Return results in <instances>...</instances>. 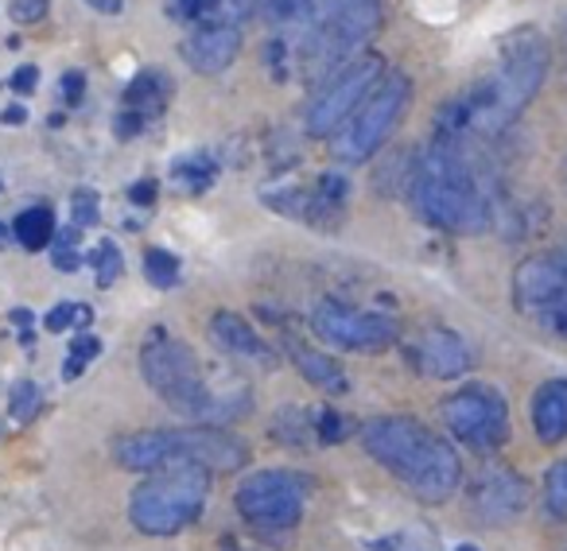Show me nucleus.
<instances>
[{"label": "nucleus", "instance_id": "obj_27", "mask_svg": "<svg viewBox=\"0 0 567 551\" xmlns=\"http://www.w3.org/2000/svg\"><path fill=\"white\" fill-rule=\"evenodd\" d=\"M90 268H94L97 288H113L121 280V268H125V257L113 241H97V249L90 252Z\"/></svg>", "mask_w": 567, "mask_h": 551}, {"label": "nucleus", "instance_id": "obj_7", "mask_svg": "<svg viewBox=\"0 0 567 551\" xmlns=\"http://www.w3.org/2000/svg\"><path fill=\"white\" fill-rule=\"evenodd\" d=\"M412 102V82L404 71H385L378 86L365 94V102L354 110V117L334 133V159L342 164H365L389 144L396 125L404 121V110Z\"/></svg>", "mask_w": 567, "mask_h": 551}, {"label": "nucleus", "instance_id": "obj_32", "mask_svg": "<svg viewBox=\"0 0 567 551\" xmlns=\"http://www.w3.org/2000/svg\"><path fill=\"white\" fill-rule=\"evenodd\" d=\"M316 432L323 443H342L347 435H354V424H350L347 416H339V412H319L316 416Z\"/></svg>", "mask_w": 567, "mask_h": 551}, {"label": "nucleus", "instance_id": "obj_11", "mask_svg": "<svg viewBox=\"0 0 567 551\" xmlns=\"http://www.w3.org/2000/svg\"><path fill=\"white\" fill-rule=\"evenodd\" d=\"M311 331H316V339L331 342L334 350H347V354H381L401 339L396 319L381 315V311L350 308L342 300L319 303L311 311Z\"/></svg>", "mask_w": 567, "mask_h": 551}, {"label": "nucleus", "instance_id": "obj_40", "mask_svg": "<svg viewBox=\"0 0 567 551\" xmlns=\"http://www.w3.org/2000/svg\"><path fill=\"white\" fill-rule=\"evenodd\" d=\"M12 323L24 326V331H32V311H12Z\"/></svg>", "mask_w": 567, "mask_h": 551}, {"label": "nucleus", "instance_id": "obj_36", "mask_svg": "<svg viewBox=\"0 0 567 551\" xmlns=\"http://www.w3.org/2000/svg\"><path fill=\"white\" fill-rule=\"evenodd\" d=\"M35 82H40V71H35V66H20V71L12 74V90H17V94H32Z\"/></svg>", "mask_w": 567, "mask_h": 551}, {"label": "nucleus", "instance_id": "obj_5", "mask_svg": "<svg viewBox=\"0 0 567 551\" xmlns=\"http://www.w3.org/2000/svg\"><path fill=\"white\" fill-rule=\"evenodd\" d=\"M113 462L133 474H156L167 466H203L206 474H234L249 462V443L229 427H148L113 439Z\"/></svg>", "mask_w": 567, "mask_h": 551}, {"label": "nucleus", "instance_id": "obj_44", "mask_svg": "<svg viewBox=\"0 0 567 551\" xmlns=\"http://www.w3.org/2000/svg\"><path fill=\"white\" fill-rule=\"evenodd\" d=\"M226 551H245V548H237V543H226Z\"/></svg>", "mask_w": 567, "mask_h": 551}, {"label": "nucleus", "instance_id": "obj_42", "mask_svg": "<svg viewBox=\"0 0 567 551\" xmlns=\"http://www.w3.org/2000/svg\"><path fill=\"white\" fill-rule=\"evenodd\" d=\"M4 245H9V229L0 226V249H4Z\"/></svg>", "mask_w": 567, "mask_h": 551}, {"label": "nucleus", "instance_id": "obj_22", "mask_svg": "<svg viewBox=\"0 0 567 551\" xmlns=\"http://www.w3.org/2000/svg\"><path fill=\"white\" fill-rule=\"evenodd\" d=\"M144 276H148L152 288L167 292V288H175L183 280V260L167 249H148L144 252Z\"/></svg>", "mask_w": 567, "mask_h": 551}, {"label": "nucleus", "instance_id": "obj_12", "mask_svg": "<svg viewBox=\"0 0 567 551\" xmlns=\"http://www.w3.org/2000/svg\"><path fill=\"white\" fill-rule=\"evenodd\" d=\"M513 308L525 319L556 326L567 311V249L533 252L513 272Z\"/></svg>", "mask_w": 567, "mask_h": 551}, {"label": "nucleus", "instance_id": "obj_17", "mask_svg": "<svg viewBox=\"0 0 567 551\" xmlns=\"http://www.w3.org/2000/svg\"><path fill=\"white\" fill-rule=\"evenodd\" d=\"M183 63L203 79H218L241 55V28L234 24H203L183 40Z\"/></svg>", "mask_w": 567, "mask_h": 551}, {"label": "nucleus", "instance_id": "obj_3", "mask_svg": "<svg viewBox=\"0 0 567 551\" xmlns=\"http://www.w3.org/2000/svg\"><path fill=\"white\" fill-rule=\"evenodd\" d=\"M362 447L424 505L451 501L463 486V458L447 443V435L432 432L412 416L370 419L362 427Z\"/></svg>", "mask_w": 567, "mask_h": 551}, {"label": "nucleus", "instance_id": "obj_33", "mask_svg": "<svg viewBox=\"0 0 567 551\" xmlns=\"http://www.w3.org/2000/svg\"><path fill=\"white\" fill-rule=\"evenodd\" d=\"M35 412H40V388H35L32 381H20V385L12 388V416H17L20 424H28Z\"/></svg>", "mask_w": 567, "mask_h": 551}, {"label": "nucleus", "instance_id": "obj_23", "mask_svg": "<svg viewBox=\"0 0 567 551\" xmlns=\"http://www.w3.org/2000/svg\"><path fill=\"white\" fill-rule=\"evenodd\" d=\"M175 183H183L187 190H206L218 175V164L210 159V152H190L175 164Z\"/></svg>", "mask_w": 567, "mask_h": 551}, {"label": "nucleus", "instance_id": "obj_41", "mask_svg": "<svg viewBox=\"0 0 567 551\" xmlns=\"http://www.w3.org/2000/svg\"><path fill=\"white\" fill-rule=\"evenodd\" d=\"M559 55H564V74H567V17L559 24Z\"/></svg>", "mask_w": 567, "mask_h": 551}, {"label": "nucleus", "instance_id": "obj_30", "mask_svg": "<svg viewBox=\"0 0 567 551\" xmlns=\"http://www.w3.org/2000/svg\"><path fill=\"white\" fill-rule=\"evenodd\" d=\"M71 218L79 229H90V226L102 221V198H97V190H90V187L74 190L71 195Z\"/></svg>", "mask_w": 567, "mask_h": 551}, {"label": "nucleus", "instance_id": "obj_26", "mask_svg": "<svg viewBox=\"0 0 567 551\" xmlns=\"http://www.w3.org/2000/svg\"><path fill=\"white\" fill-rule=\"evenodd\" d=\"M102 354V342H97V334H90V331H79L71 339V350H66V365H63V377L66 381H74V377H82V373L90 370V362Z\"/></svg>", "mask_w": 567, "mask_h": 551}, {"label": "nucleus", "instance_id": "obj_35", "mask_svg": "<svg viewBox=\"0 0 567 551\" xmlns=\"http://www.w3.org/2000/svg\"><path fill=\"white\" fill-rule=\"evenodd\" d=\"M128 198H133V206H152L156 202V183L152 179H141L128 187Z\"/></svg>", "mask_w": 567, "mask_h": 551}, {"label": "nucleus", "instance_id": "obj_4", "mask_svg": "<svg viewBox=\"0 0 567 551\" xmlns=\"http://www.w3.org/2000/svg\"><path fill=\"white\" fill-rule=\"evenodd\" d=\"M141 373L152 393L190 424L221 427L249 412V393H226V388L210 385L198 354L183 339H175L167 326L148 331L141 346Z\"/></svg>", "mask_w": 567, "mask_h": 551}, {"label": "nucleus", "instance_id": "obj_2", "mask_svg": "<svg viewBox=\"0 0 567 551\" xmlns=\"http://www.w3.org/2000/svg\"><path fill=\"white\" fill-rule=\"evenodd\" d=\"M409 202L427 226L443 233H478L494 221V202L466 156L463 136L435 133L409 171Z\"/></svg>", "mask_w": 567, "mask_h": 551}, {"label": "nucleus", "instance_id": "obj_14", "mask_svg": "<svg viewBox=\"0 0 567 551\" xmlns=\"http://www.w3.org/2000/svg\"><path fill=\"white\" fill-rule=\"evenodd\" d=\"M347 195H350L347 175L327 171V175H319L311 187L268 195V202H276V210H284V214H296V218L316 221V226H331V221L342 218V210H347Z\"/></svg>", "mask_w": 567, "mask_h": 551}, {"label": "nucleus", "instance_id": "obj_9", "mask_svg": "<svg viewBox=\"0 0 567 551\" xmlns=\"http://www.w3.org/2000/svg\"><path fill=\"white\" fill-rule=\"evenodd\" d=\"M440 416L447 424V432L463 447L478 450V455H494L509 439V404L489 385H466L458 393H451L443 401Z\"/></svg>", "mask_w": 567, "mask_h": 551}, {"label": "nucleus", "instance_id": "obj_13", "mask_svg": "<svg viewBox=\"0 0 567 551\" xmlns=\"http://www.w3.org/2000/svg\"><path fill=\"white\" fill-rule=\"evenodd\" d=\"M404 354H409L412 370L435 381H455L471 370V350H466V342L451 326H424V331H416V339H409Z\"/></svg>", "mask_w": 567, "mask_h": 551}, {"label": "nucleus", "instance_id": "obj_24", "mask_svg": "<svg viewBox=\"0 0 567 551\" xmlns=\"http://www.w3.org/2000/svg\"><path fill=\"white\" fill-rule=\"evenodd\" d=\"M226 9V0H167V17L179 24H214V17Z\"/></svg>", "mask_w": 567, "mask_h": 551}, {"label": "nucleus", "instance_id": "obj_45", "mask_svg": "<svg viewBox=\"0 0 567 551\" xmlns=\"http://www.w3.org/2000/svg\"><path fill=\"white\" fill-rule=\"evenodd\" d=\"M564 183H567V164H564Z\"/></svg>", "mask_w": 567, "mask_h": 551}, {"label": "nucleus", "instance_id": "obj_16", "mask_svg": "<svg viewBox=\"0 0 567 551\" xmlns=\"http://www.w3.org/2000/svg\"><path fill=\"white\" fill-rule=\"evenodd\" d=\"M167 102H172V79L159 71H141L121 94V110H117V136L128 141V136L144 133L152 121H159L167 113Z\"/></svg>", "mask_w": 567, "mask_h": 551}, {"label": "nucleus", "instance_id": "obj_8", "mask_svg": "<svg viewBox=\"0 0 567 551\" xmlns=\"http://www.w3.org/2000/svg\"><path fill=\"white\" fill-rule=\"evenodd\" d=\"M311 478L300 470H257L234 489L237 517L260 532H288L303 520Z\"/></svg>", "mask_w": 567, "mask_h": 551}, {"label": "nucleus", "instance_id": "obj_29", "mask_svg": "<svg viewBox=\"0 0 567 551\" xmlns=\"http://www.w3.org/2000/svg\"><path fill=\"white\" fill-rule=\"evenodd\" d=\"M51 260H55L59 272H79L82 257H79V226L59 229L55 241H51Z\"/></svg>", "mask_w": 567, "mask_h": 551}, {"label": "nucleus", "instance_id": "obj_6", "mask_svg": "<svg viewBox=\"0 0 567 551\" xmlns=\"http://www.w3.org/2000/svg\"><path fill=\"white\" fill-rule=\"evenodd\" d=\"M210 497V474L203 466H167L156 470L133 489L128 497V520L144 536H179L206 509Z\"/></svg>", "mask_w": 567, "mask_h": 551}, {"label": "nucleus", "instance_id": "obj_38", "mask_svg": "<svg viewBox=\"0 0 567 551\" xmlns=\"http://www.w3.org/2000/svg\"><path fill=\"white\" fill-rule=\"evenodd\" d=\"M82 4H90V9L102 12V17H117V12L125 9V0H82Z\"/></svg>", "mask_w": 567, "mask_h": 551}, {"label": "nucleus", "instance_id": "obj_43", "mask_svg": "<svg viewBox=\"0 0 567 551\" xmlns=\"http://www.w3.org/2000/svg\"><path fill=\"white\" fill-rule=\"evenodd\" d=\"M455 551H478V548H474V543H458Z\"/></svg>", "mask_w": 567, "mask_h": 551}, {"label": "nucleus", "instance_id": "obj_21", "mask_svg": "<svg viewBox=\"0 0 567 551\" xmlns=\"http://www.w3.org/2000/svg\"><path fill=\"white\" fill-rule=\"evenodd\" d=\"M55 233H59V221H55V210H51L48 202L28 206V210H20L17 221H12V237H17V245H24L28 252L51 249Z\"/></svg>", "mask_w": 567, "mask_h": 551}, {"label": "nucleus", "instance_id": "obj_10", "mask_svg": "<svg viewBox=\"0 0 567 551\" xmlns=\"http://www.w3.org/2000/svg\"><path fill=\"white\" fill-rule=\"evenodd\" d=\"M381 74H385V63L365 51V55H358L354 63L342 66L339 74H331L323 86H316V97H311V105H308V117H303L308 136L339 133V128L354 117L358 105L365 102V94L378 86Z\"/></svg>", "mask_w": 567, "mask_h": 551}, {"label": "nucleus", "instance_id": "obj_34", "mask_svg": "<svg viewBox=\"0 0 567 551\" xmlns=\"http://www.w3.org/2000/svg\"><path fill=\"white\" fill-rule=\"evenodd\" d=\"M48 12H51V0H12L9 4V17L17 20L20 28L40 24V20H48Z\"/></svg>", "mask_w": 567, "mask_h": 551}, {"label": "nucleus", "instance_id": "obj_20", "mask_svg": "<svg viewBox=\"0 0 567 551\" xmlns=\"http://www.w3.org/2000/svg\"><path fill=\"white\" fill-rule=\"evenodd\" d=\"M284 354H288V362H292L296 370L303 373V381L316 385L319 393H327V396L350 393V381H347V373H342V365L334 362V357H327L323 350L308 346V342H300V339H284Z\"/></svg>", "mask_w": 567, "mask_h": 551}, {"label": "nucleus", "instance_id": "obj_1", "mask_svg": "<svg viewBox=\"0 0 567 551\" xmlns=\"http://www.w3.org/2000/svg\"><path fill=\"white\" fill-rule=\"evenodd\" d=\"M551 51L536 28H517L502 40L497 59L463 97L443 105L440 133L447 136H497L533 105L544 90Z\"/></svg>", "mask_w": 567, "mask_h": 551}, {"label": "nucleus", "instance_id": "obj_19", "mask_svg": "<svg viewBox=\"0 0 567 551\" xmlns=\"http://www.w3.org/2000/svg\"><path fill=\"white\" fill-rule=\"evenodd\" d=\"M528 416H533V432L544 447L564 443L567 439V377L544 381V385L533 393Z\"/></svg>", "mask_w": 567, "mask_h": 551}, {"label": "nucleus", "instance_id": "obj_37", "mask_svg": "<svg viewBox=\"0 0 567 551\" xmlns=\"http://www.w3.org/2000/svg\"><path fill=\"white\" fill-rule=\"evenodd\" d=\"M82 90H86V79H82V71L63 74V94H66V102L79 105L82 102Z\"/></svg>", "mask_w": 567, "mask_h": 551}, {"label": "nucleus", "instance_id": "obj_39", "mask_svg": "<svg viewBox=\"0 0 567 551\" xmlns=\"http://www.w3.org/2000/svg\"><path fill=\"white\" fill-rule=\"evenodd\" d=\"M28 121V113L20 110V105H9V110H4V125H24Z\"/></svg>", "mask_w": 567, "mask_h": 551}, {"label": "nucleus", "instance_id": "obj_28", "mask_svg": "<svg viewBox=\"0 0 567 551\" xmlns=\"http://www.w3.org/2000/svg\"><path fill=\"white\" fill-rule=\"evenodd\" d=\"M90 323H94V311H90L86 303H59V308H51L48 315H43V326H48L51 334L86 331Z\"/></svg>", "mask_w": 567, "mask_h": 551}, {"label": "nucleus", "instance_id": "obj_15", "mask_svg": "<svg viewBox=\"0 0 567 551\" xmlns=\"http://www.w3.org/2000/svg\"><path fill=\"white\" fill-rule=\"evenodd\" d=\"M471 505L486 524H505V520H517L528 505V481L520 478L509 466H489L478 474L471 489Z\"/></svg>", "mask_w": 567, "mask_h": 551}, {"label": "nucleus", "instance_id": "obj_18", "mask_svg": "<svg viewBox=\"0 0 567 551\" xmlns=\"http://www.w3.org/2000/svg\"><path fill=\"white\" fill-rule=\"evenodd\" d=\"M210 339L221 354L237 357V362H257V365H276V350L260 339V331L237 311H214L210 315Z\"/></svg>", "mask_w": 567, "mask_h": 551}, {"label": "nucleus", "instance_id": "obj_31", "mask_svg": "<svg viewBox=\"0 0 567 551\" xmlns=\"http://www.w3.org/2000/svg\"><path fill=\"white\" fill-rule=\"evenodd\" d=\"M316 4L319 0H265V12L276 24H296V20H308Z\"/></svg>", "mask_w": 567, "mask_h": 551}, {"label": "nucleus", "instance_id": "obj_25", "mask_svg": "<svg viewBox=\"0 0 567 551\" xmlns=\"http://www.w3.org/2000/svg\"><path fill=\"white\" fill-rule=\"evenodd\" d=\"M544 509L551 512L556 520L567 517V458H559V462L548 466V474H544Z\"/></svg>", "mask_w": 567, "mask_h": 551}]
</instances>
